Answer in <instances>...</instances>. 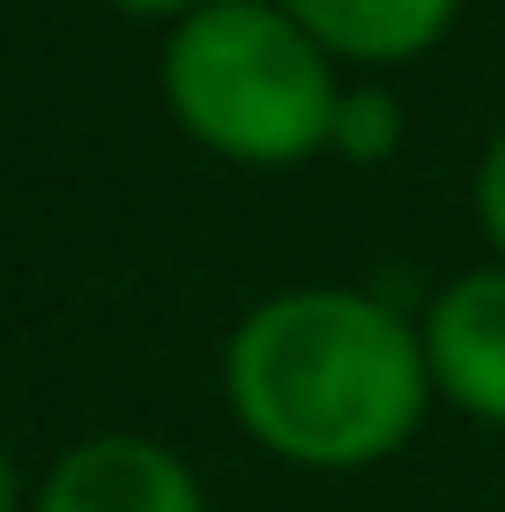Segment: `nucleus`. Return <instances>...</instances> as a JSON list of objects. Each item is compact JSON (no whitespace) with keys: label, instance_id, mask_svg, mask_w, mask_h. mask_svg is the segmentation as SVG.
Masks as SVG:
<instances>
[{"label":"nucleus","instance_id":"6","mask_svg":"<svg viewBox=\"0 0 505 512\" xmlns=\"http://www.w3.org/2000/svg\"><path fill=\"white\" fill-rule=\"evenodd\" d=\"M394 149H402V104H394V90L350 75L342 82V104H335V127H327V156L372 171V164H387Z\"/></svg>","mask_w":505,"mask_h":512},{"label":"nucleus","instance_id":"7","mask_svg":"<svg viewBox=\"0 0 505 512\" xmlns=\"http://www.w3.org/2000/svg\"><path fill=\"white\" fill-rule=\"evenodd\" d=\"M468 208H476V231L491 245V260H505V112H498V127L483 134L476 179H468Z\"/></svg>","mask_w":505,"mask_h":512},{"label":"nucleus","instance_id":"4","mask_svg":"<svg viewBox=\"0 0 505 512\" xmlns=\"http://www.w3.org/2000/svg\"><path fill=\"white\" fill-rule=\"evenodd\" d=\"M416 334H424L431 394L468 423L505 431V260L454 275L416 312Z\"/></svg>","mask_w":505,"mask_h":512},{"label":"nucleus","instance_id":"5","mask_svg":"<svg viewBox=\"0 0 505 512\" xmlns=\"http://www.w3.org/2000/svg\"><path fill=\"white\" fill-rule=\"evenodd\" d=\"M335 52L350 75H387L446 45L461 23V0H275Z\"/></svg>","mask_w":505,"mask_h":512},{"label":"nucleus","instance_id":"1","mask_svg":"<svg viewBox=\"0 0 505 512\" xmlns=\"http://www.w3.org/2000/svg\"><path fill=\"white\" fill-rule=\"evenodd\" d=\"M424 334L357 282H290L223 342V409L260 453L312 475L379 468L431 416Z\"/></svg>","mask_w":505,"mask_h":512},{"label":"nucleus","instance_id":"8","mask_svg":"<svg viewBox=\"0 0 505 512\" xmlns=\"http://www.w3.org/2000/svg\"><path fill=\"white\" fill-rule=\"evenodd\" d=\"M112 15H127V23H179V15H194V8H208V0H104Z\"/></svg>","mask_w":505,"mask_h":512},{"label":"nucleus","instance_id":"9","mask_svg":"<svg viewBox=\"0 0 505 512\" xmlns=\"http://www.w3.org/2000/svg\"><path fill=\"white\" fill-rule=\"evenodd\" d=\"M0 512H23V475L8 461V438H0Z\"/></svg>","mask_w":505,"mask_h":512},{"label":"nucleus","instance_id":"2","mask_svg":"<svg viewBox=\"0 0 505 512\" xmlns=\"http://www.w3.org/2000/svg\"><path fill=\"white\" fill-rule=\"evenodd\" d=\"M350 67L275 0H208L156 52L171 127L238 171H298L327 156Z\"/></svg>","mask_w":505,"mask_h":512},{"label":"nucleus","instance_id":"3","mask_svg":"<svg viewBox=\"0 0 505 512\" xmlns=\"http://www.w3.org/2000/svg\"><path fill=\"white\" fill-rule=\"evenodd\" d=\"M30 512H208V490L194 461L164 438L97 431V438H75L38 475Z\"/></svg>","mask_w":505,"mask_h":512}]
</instances>
